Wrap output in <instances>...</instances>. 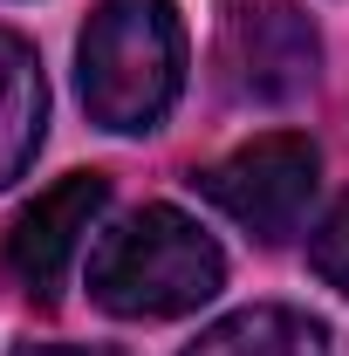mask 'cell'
<instances>
[{"label": "cell", "mask_w": 349, "mask_h": 356, "mask_svg": "<svg viewBox=\"0 0 349 356\" xmlns=\"http://www.w3.org/2000/svg\"><path fill=\"white\" fill-rule=\"evenodd\" d=\"M14 356H117V350H83V343H21Z\"/></svg>", "instance_id": "9"}, {"label": "cell", "mask_w": 349, "mask_h": 356, "mask_svg": "<svg viewBox=\"0 0 349 356\" xmlns=\"http://www.w3.org/2000/svg\"><path fill=\"white\" fill-rule=\"evenodd\" d=\"M322 42L295 0H240L219 28V83L240 103H295L315 89Z\"/></svg>", "instance_id": "4"}, {"label": "cell", "mask_w": 349, "mask_h": 356, "mask_svg": "<svg viewBox=\"0 0 349 356\" xmlns=\"http://www.w3.org/2000/svg\"><path fill=\"white\" fill-rule=\"evenodd\" d=\"M192 185H199L233 226H247V233H261V240H288V233L308 220V199H315V185H322V151H315L302 131H274V137L240 144L233 158H219L213 172H199Z\"/></svg>", "instance_id": "3"}, {"label": "cell", "mask_w": 349, "mask_h": 356, "mask_svg": "<svg viewBox=\"0 0 349 356\" xmlns=\"http://www.w3.org/2000/svg\"><path fill=\"white\" fill-rule=\"evenodd\" d=\"M48 124V89H42V62L14 28H0V185L35 165V144Z\"/></svg>", "instance_id": "6"}, {"label": "cell", "mask_w": 349, "mask_h": 356, "mask_svg": "<svg viewBox=\"0 0 349 356\" xmlns=\"http://www.w3.org/2000/svg\"><path fill=\"white\" fill-rule=\"evenodd\" d=\"M185 356H336V350H329V329L315 315L261 302V309H240L226 322H213Z\"/></svg>", "instance_id": "7"}, {"label": "cell", "mask_w": 349, "mask_h": 356, "mask_svg": "<svg viewBox=\"0 0 349 356\" xmlns=\"http://www.w3.org/2000/svg\"><path fill=\"white\" fill-rule=\"evenodd\" d=\"M110 206V178L103 172H69L62 185H48L42 199L7 226V274L35 295V302H55L69 261L83 254L89 226L103 220Z\"/></svg>", "instance_id": "5"}, {"label": "cell", "mask_w": 349, "mask_h": 356, "mask_svg": "<svg viewBox=\"0 0 349 356\" xmlns=\"http://www.w3.org/2000/svg\"><path fill=\"white\" fill-rule=\"evenodd\" d=\"M226 288V254L213 233L185 220L178 206H144L124 226H110L89 254V295L96 309L124 315V322H165L192 315Z\"/></svg>", "instance_id": "2"}, {"label": "cell", "mask_w": 349, "mask_h": 356, "mask_svg": "<svg viewBox=\"0 0 349 356\" xmlns=\"http://www.w3.org/2000/svg\"><path fill=\"white\" fill-rule=\"evenodd\" d=\"M83 103L103 131H158L185 89V28L172 0H96L76 48Z\"/></svg>", "instance_id": "1"}, {"label": "cell", "mask_w": 349, "mask_h": 356, "mask_svg": "<svg viewBox=\"0 0 349 356\" xmlns=\"http://www.w3.org/2000/svg\"><path fill=\"white\" fill-rule=\"evenodd\" d=\"M308 261H315V274H322L336 295H349V199H336V206H329V220L315 226Z\"/></svg>", "instance_id": "8"}]
</instances>
